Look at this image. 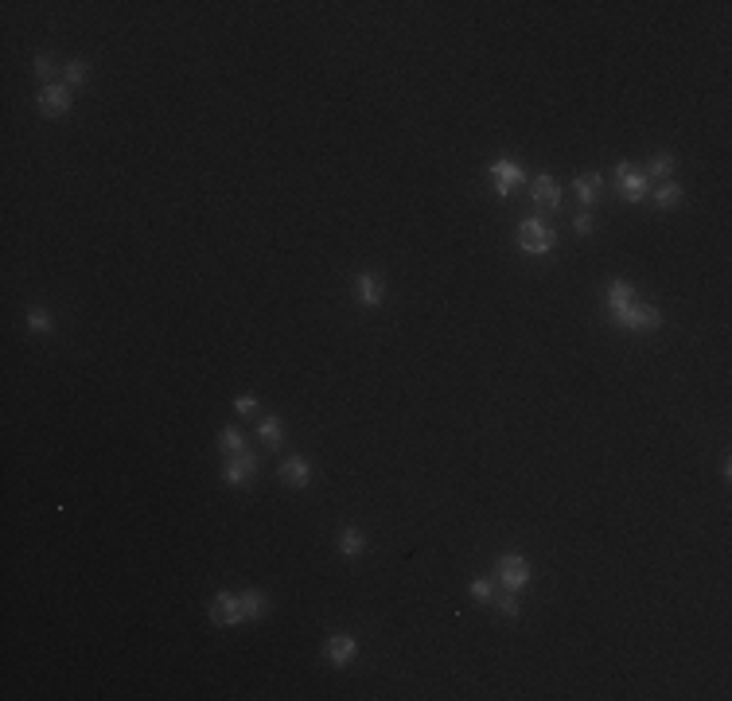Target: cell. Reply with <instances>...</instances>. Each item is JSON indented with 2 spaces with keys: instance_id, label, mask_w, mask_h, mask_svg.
Wrapping results in <instances>:
<instances>
[{
  "instance_id": "8",
  "label": "cell",
  "mask_w": 732,
  "mask_h": 701,
  "mask_svg": "<svg viewBox=\"0 0 732 701\" xmlns=\"http://www.w3.org/2000/svg\"><path fill=\"white\" fill-rule=\"evenodd\" d=\"M40 109L47 113V117H59V113H67V109H70V86H67V82H59V86H43Z\"/></svg>"
},
{
  "instance_id": "26",
  "label": "cell",
  "mask_w": 732,
  "mask_h": 701,
  "mask_svg": "<svg viewBox=\"0 0 732 701\" xmlns=\"http://www.w3.org/2000/svg\"><path fill=\"white\" fill-rule=\"evenodd\" d=\"M253 405H258L253 397H238V402H234V409H238L242 417H246V413H253Z\"/></svg>"
},
{
  "instance_id": "3",
  "label": "cell",
  "mask_w": 732,
  "mask_h": 701,
  "mask_svg": "<svg viewBox=\"0 0 732 701\" xmlns=\"http://www.w3.org/2000/svg\"><path fill=\"white\" fill-rule=\"evenodd\" d=\"M499 577H503V584L510 593H518V588L530 584V561H526L522 553H506L503 561H499Z\"/></svg>"
},
{
  "instance_id": "23",
  "label": "cell",
  "mask_w": 732,
  "mask_h": 701,
  "mask_svg": "<svg viewBox=\"0 0 732 701\" xmlns=\"http://www.w3.org/2000/svg\"><path fill=\"white\" fill-rule=\"evenodd\" d=\"M573 230H576V234H592V230H596L592 215H588V211H581V215H576V222H573Z\"/></svg>"
},
{
  "instance_id": "25",
  "label": "cell",
  "mask_w": 732,
  "mask_h": 701,
  "mask_svg": "<svg viewBox=\"0 0 732 701\" xmlns=\"http://www.w3.org/2000/svg\"><path fill=\"white\" fill-rule=\"evenodd\" d=\"M499 608H503L506 616H518V600H515V593H510V596H503V600H499Z\"/></svg>"
},
{
  "instance_id": "6",
  "label": "cell",
  "mask_w": 732,
  "mask_h": 701,
  "mask_svg": "<svg viewBox=\"0 0 732 701\" xmlns=\"http://www.w3.org/2000/svg\"><path fill=\"white\" fill-rule=\"evenodd\" d=\"M615 179H619V191H624L627 203H639L647 195V176L635 172L631 164H615Z\"/></svg>"
},
{
  "instance_id": "15",
  "label": "cell",
  "mask_w": 732,
  "mask_h": 701,
  "mask_svg": "<svg viewBox=\"0 0 732 701\" xmlns=\"http://www.w3.org/2000/svg\"><path fill=\"white\" fill-rule=\"evenodd\" d=\"M608 304H612V312L627 308L631 304V285H627V281H612V285H608Z\"/></svg>"
},
{
  "instance_id": "19",
  "label": "cell",
  "mask_w": 732,
  "mask_h": 701,
  "mask_svg": "<svg viewBox=\"0 0 732 701\" xmlns=\"http://www.w3.org/2000/svg\"><path fill=\"white\" fill-rule=\"evenodd\" d=\"M363 545H366V542H363V534H358L355 526H347L343 538H339V550H343L347 557H355V553H363Z\"/></svg>"
},
{
  "instance_id": "7",
  "label": "cell",
  "mask_w": 732,
  "mask_h": 701,
  "mask_svg": "<svg viewBox=\"0 0 732 701\" xmlns=\"http://www.w3.org/2000/svg\"><path fill=\"white\" fill-rule=\"evenodd\" d=\"M491 176H495V195L506 199L510 188L522 179V164H515V160H495V164H491Z\"/></svg>"
},
{
  "instance_id": "4",
  "label": "cell",
  "mask_w": 732,
  "mask_h": 701,
  "mask_svg": "<svg viewBox=\"0 0 732 701\" xmlns=\"http://www.w3.org/2000/svg\"><path fill=\"white\" fill-rule=\"evenodd\" d=\"M210 620L222 623V627H238V623L246 620V616H242V600H238V593H218L215 600H210Z\"/></svg>"
},
{
  "instance_id": "21",
  "label": "cell",
  "mask_w": 732,
  "mask_h": 701,
  "mask_svg": "<svg viewBox=\"0 0 732 701\" xmlns=\"http://www.w3.org/2000/svg\"><path fill=\"white\" fill-rule=\"evenodd\" d=\"M24 320H28V327H31V331H51V327H55V324H51V316L43 312V308H31V312H28Z\"/></svg>"
},
{
  "instance_id": "18",
  "label": "cell",
  "mask_w": 732,
  "mask_h": 701,
  "mask_svg": "<svg viewBox=\"0 0 732 701\" xmlns=\"http://www.w3.org/2000/svg\"><path fill=\"white\" fill-rule=\"evenodd\" d=\"M670 172H674V156H670V152H658V156L651 160V168H647L643 176H651V179H666Z\"/></svg>"
},
{
  "instance_id": "12",
  "label": "cell",
  "mask_w": 732,
  "mask_h": 701,
  "mask_svg": "<svg viewBox=\"0 0 732 701\" xmlns=\"http://www.w3.org/2000/svg\"><path fill=\"white\" fill-rule=\"evenodd\" d=\"M238 600H242V616H246V620H261V616H265V593L246 588V593H238Z\"/></svg>"
},
{
  "instance_id": "24",
  "label": "cell",
  "mask_w": 732,
  "mask_h": 701,
  "mask_svg": "<svg viewBox=\"0 0 732 701\" xmlns=\"http://www.w3.org/2000/svg\"><path fill=\"white\" fill-rule=\"evenodd\" d=\"M472 596H475V600H491V581H483V577H479V581H472Z\"/></svg>"
},
{
  "instance_id": "11",
  "label": "cell",
  "mask_w": 732,
  "mask_h": 701,
  "mask_svg": "<svg viewBox=\"0 0 732 701\" xmlns=\"http://www.w3.org/2000/svg\"><path fill=\"white\" fill-rule=\"evenodd\" d=\"M358 651V643L351 639V635H335V639L327 643V659L335 662V666H343V662H351Z\"/></svg>"
},
{
  "instance_id": "16",
  "label": "cell",
  "mask_w": 732,
  "mask_h": 701,
  "mask_svg": "<svg viewBox=\"0 0 732 701\" xmlns=\"http://www.w3.org/2000/svg\"><path fill=\"white\" fill-rule=\"evenodd\" d=\"M678 203H682V188H678V183H663V188L654 191V207H678Z\"/></svg>"
},
{
  "instance_id": "1",
  "label": "cell",
  "mask_w": 732,
  "mask_h": 701,
  "mask_svg": "<svg viewBox=\"0 0 732 701\" xmlns=\"http://www.w3.org/2000/svg\"><path fill=\"white\" fill-rule=\"evenodd\" d=\"M518 246L526 254H549L557 246V234L545 222H538V218H526V222H518Z\"/></svg>"
},
{
  "instance_id": "22",
  "label": "cell",
  "mask_w": 732,
  "mask_h": 701,
  "mask_svg": "<svg viewBox=\"0 0 732 701\" xmlns=\"http://www.w3.org/2000/svg\"><path fill=\"white\" fill-rule=\"evenodd\" d=\"M86 82V63H70L67 67V86H82Z\"/></svg>"
},
{
  "instance_id": "14",
  "label": "cell",
  "mask_w": 732,
  "mask_h": 701,
  "mask_svg": "<svg viewBox=\"0 0 732 701\" xmlns=\"http://www.w3.org/2000/svg\"><path fill=\"white\" fill-rule=\"evenodd\" d=\"M596 191H600V176H581L576 179V199H581L584 207H592L596 199H600Z\"/></svg>"
},
{
  "instance_id": "20",
  "label": "cell",
  "mask_w": 732,
  "mask_h": 701,
  "mask_svg": "<svg viewBox=\"0 0 732 701\" xmlns=\"http://www.w3.org/2000/svg\"><path fill=\"white\" fill-rule=\"evenodd\" d=\"M258 433H261V440H269V445L277 448V445H281V436H285V429H281V421H277V417H265Z\"/></svg>"
},
{
  "instance_id": "2",
  "label": "cell",
  "mask_w": 732,
  "mask_h": 701,
  "mask_svg": "<svg viewBox=\"0 0 732 701\" xmlns=\"http://www.w3.org/2000/svg\"><path fill=\"white\" fill-rule=\"evenodd\" d=\"M615 324L619 327H631V331H654V327L663 324V316H658V308H647V304H627L615 312Z\"/></svg>"
},
{
  "instance_id": "27",
  "label": "cell",
  "mask_w": 732,
  "mask_h": 701,
  "mask_svg": "<svg viewBox=\"0 0 732 701\" xmlns=\"http://www.w3.org/2000/svg\"><path fill=\"white\" fill-rule=\"evenodd\" d=\"M35 74H40V79H47V74H51V59H47V55H40V59H35Z\"/></svg>"
},
{
  "instance_id": "5",
  "label": "cell",
  "mask_w": 732,
  "mask_h": 701,
  "mask_svg": "<svg viewBox=\"0 0 732 701\" xmlns=\"http://www.w3.org/2000/svg\"><path fill=\"white\" fill-rule=\"evenodd\" d=\"M253 472H258V456L253 452H234L226 464V484L230 487H246L249 479H253Z\"/></svg>"
},
{
  "instance_id": "9",
  "label": "cell",
  "mask_w": 732,
  "mask_h": 701,
  "mask_svg": "<svg viewBox=\"0 0 732 701\" xmlns=\"http://www.w3.org/2000/svg\"><path fill=\"white\" fill-rule=\"evenodd\" d=\"M534 203L542 211H557L561 207V188H557L554 176H538L534 179Z\"/></svg>"
},
{
  "instance_id": "10",
  "label": "cell",
  "mask_w": 732,
  "mask_h": 701,
  "mask_svg": "<svg viewBox=\"0 0 732 701\" xmlns=\"http://www.w3.org/2000/svg\"><path fill=\"white\" fill-rule=\"evenodd\" d=\"M281 479H285L288 487H308L312 468H308L304 456H292V460H285V464H281Z\"/></svg>"
},
{
  "instance_id": "13",
  "label": "cell",
  "mask_w": 732,
  "mask_h": 701,
  "mask_svg": "<svg viewBox=\"0 0 732 701\" xmlns=\"http://www.w3.org/2000/svg\"><path fill=\"white\" fill-rule=\"evenodd\" d=\"M355 288H358V300H363L366 308H374L378 300H382V285H378V277H370V273H363L355 281Z\"/></svg>"
},
{
  "instance_id": "17",
  "label": "cell",
  "mask_w": 732,
  "mask_h": 701,
  "mask_svg": "<svg viewBox=\"0 0 732 701\" xmlns=\"http://www.w3.org/2000/svg\"><path fill=\"white\" fill-rule=\"evenodd\" d=\"M218 445L234 456V452H242V448H246V436H242V429L230 425V429H222V433H218Z\"/></svg>"
}]
</instances>
